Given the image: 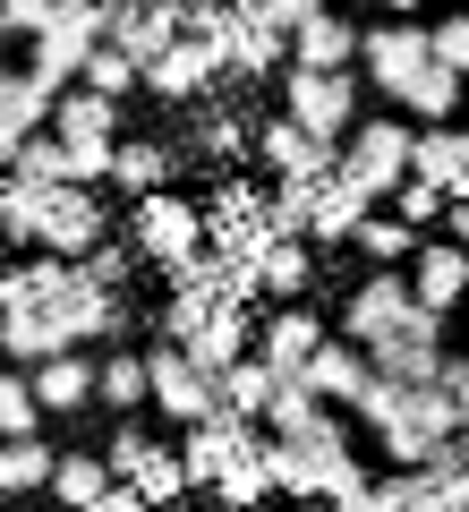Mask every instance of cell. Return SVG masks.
<instances>
[{"mask_svg":"<svg viewBox=\"0 0 469 512\" xmlns=\"http://www.w3.org/2000/svg\"><path fill=\"white\" fill-rule=\"evenodd\" d=\"M410 299L435 308V316H452L469 299V248L461 239H418L410 248Z\"/></svg>","mask_w":469,"mask_h":512,"instance_id":"cell-13","label":"cell"},{"mask_svg":"<svg viewBox=\"0 0 469 512\" xmlns=\"http://www.w3.org/2000/svg\"><path fill=\"white\" fill-rule=\"evenodd\" d=\"M214 393H222V384L205 376V367L188 359L180 342H163V350H145V402L163 410L171 427H188V419H205V410H214Z\"/></svg>","mask_w":469,"mask_h":512,"instance_id":"cell-9","label":"cell"},{"mask_svg":"<svg viewBox=\"0 0 469 512\" xmlns=\"http://www.w3.org/2000/svg\"><path fill=\"white\" fill-rule=\"evenodd\" d=\"M384 9H427V0H384Z\"/></svg>","mask_w":469,"mask_h":512,"instance_id":"cell-48","label":"cell"},{"mask_svg":"<svg viewBox=\"0 0 469 512\" xmlns=\"http://www.w3.org/2000/svg\"><path fill=\"white\" fill-rule=\"evenodd\" d=\"M214 60H205V52H188V43L180 35H171L163 43V52H154V60H145V69H137V86H154V94H163V103H205V86H214Z\"/></svg>","mask_w":469,"mask_h":512,"instance_id":"cell-21","label":"cell"},{"mask_svg":"<svg viewBox=\"0 0 469 512\" xmlns=\"http://www.w3.org/2000/svg\"><path fill=\"white\" fill-rule=\"evenodd\" d=\"M171 171H180V154L163 137H111V188L145 197V188H171Z\"/></svg>","mask_w":469,"mask_h":512,"instance_id":"cell-26","label":"cell"},{"mask_svg":"<svg viewBox=\"0 0 469 512\" xmlns=\"http://www.w3.org/2000/svg\"><path fill=\"white\" fill-rule=\"evenodd\" d=\"M435 376H444V393H452V410H469V359H444V367H435Z\"/></svg>","mask_w":469,"mask_h":512,"instance_id":"cell-44","label":"cell"},{"mask_svg":"<svg viewBox=\"0 0 469 512\" xmlns=\"http://www.w3.org/2000/svg\"><path fill=\"white\" fill-rule=\"evenodd\" d=\"M18 137H26V128L9 120V111H0V180H9V163H18Z\"/></svg>","mask_w":469,"mask_h":512,"instance_id":"cell-46","label":"cell"},{"mask_svg":"<svg viewBox=\"0 0 469 512\" xmlns=\"http://www.w3.org/2000/svg\"><path fill=\"white\" fill-rule=\"evenodd\" d=\"M444 197H469V128H461V146H452V180H444Z\"/></svg>","mask_w":469,"mask_h":512,"instance_id":"cell-45","label":"cell"},{"mask_svg":"<svg viewBox=\"0 0 469 512\" xmlns=\"http://www.w3.org/2000/svg\"><path fill=\"white\" fill-rule=\"evenodd\" d=\"M376 376H435L444 367V316L435 308H410L401 325H384L376 342H359Z\"/></svg>","mask_w":469,"mask_h":512,"instance_id":"cell-12","label":"cell"},{"mask_svg":"<svg viewBox=\"0 0 469 512\" xmlns=\"http://www.w3.org/2000/svg\"><path fill=\"white\" fill-rule=\"evenodd\" d=\"M180 350H188V359H197L205 376L222 384V367H231L239 350H248V299H231V308H214L197 333H180Z\"/></svg>","mask_w":469,"mask_h":512,"instance_id":"cell-25","label":"cell"},{"mask_svg":"<svg viewBox=\"0 0 469 512\" xmlns=\"http://www.w3.org/2000/svg\"><path fill=\"white\" fill-rule=\"evenodd\" d=\"M128 248L145 256V265H180V256H197L205 248V205H188V197H171V188H145L137 197V214H128Z\"/></svg>","mask_w":469,"mask_h":512,"instance_id":"cell-8","label":"cell"},{"mask_svg":"<svg viewBox=\"0 0 469 512\" xmlns=\"http://www.w3.org/2000/svg\"><path fill=\"white\" fill-rule=\"evenodd\" d=\"M111 231L86 180H0V239H35L52 256H86Z\"/></svg>","mask_w":469,"mask_h":512,"instance_id":"cell-4","label":"cell"},{"mask_svg":"<svg viewBox=\"0 0 469 512\" xmlns=\"http://www.w3.org/2000/svg\"><path fill=\"white\" fill-rule=\"evenodd\" d=\"M0 43H9V18H0Z\"/></svg>","mask_w":469,"mask_h":512,"instance_id":"cell-49","label":"cell"},{"mask_svg":"<svg viewBox=\"0 0 469 512\" xmlns=\"http://www.w3.org/2000/svg\"><path fill=\"white\" fill-rule=\"evenodd\" d=\"M43 427V402H35V384H26L18 359H0V436H35Z\"/></svg>","mask_w":469,"mask_h":512,"instance_id":"cell-35","label":"cell"},{"mask_svg":"<svg viewBox=\"0 0 469 512\" xmlns=\"http://www.w3.org/2000/svg\"><path fill=\"white\" fill-rule=\"evenodd\" d=\"M401 111H418V120H452V103H461V69H444V60H427V69L410 77V86L393 94Z\"/></svg>","mask_w":469,"mask_h":512,"instance_id":"cell-30","label":"cell"},{"mask_svg":"<svg viewBox=\"0 0 469 512\" xmlns=\"http://www.w3.org/2000/svg\"><path fill=\"white\" fill-rule=\"evenodd\" d=\"M282 120H299L307 137L342 146L350 120H359V77L350 69H299V60H290L282 69Z\"/></svg>","mask_w":469,"mask_h":512,"instance_id":"cell-5","label":"cell"},{"mask_svg":"<svg viewBox=\"0 0 469 512\" xmlns=\"http://www.w3.org/2000/svg\"><path fill=\"white\" fill-rule=\"evenodd\" d=\"M77 86H94V94H111V103H120V94L137 86V60H128V52H111V43H94V52L77 60Z\"/></svg>","mask_w":469,"mask_h":512,"instance_id":"cell-38","label":"cell"},{"mask_svg":"<svg viewBox=\"0 0 469 512\" xmlns=\"http://www.w3.org/2000/svg\"><path fill=\"white\" fill-rule=\"evenodd\" d=\"M52 94H60V86H43L35 69H0V111H9L18 128H43V120H52Z\"/></svg>","mask_w":469,"mask_h":512,"instance_id":"cell-34","label":"cell"},{"mask_svg":"<svg viewBox=\"0 0 469 512\" xmlns=\"http://www.w3.org/2000/svg\"><path fill=\"white\" fill-rule=\"evenodd\" d=\"M359 60H367V77H376L384 94H401L418 69H427V26H410V18H393V26H376V35H359Z\"/></svg>","mask_w":469,"mask_h":512,"instance_id":"cell-16","label":"cell"},{"mask_svg":"<svg viewBox=\"0 0 469 512\" xmlns=\"http://www.w3.org/2000/svg\"><path fill=\"white\" fill-rule=\"evenodd\" d=\"M410 308H418V299H410V274H401V265H376V274L350 291L342 333H350V342H376V333H384V325H401Z\"/></svg>","mask_w":469,"mask_h":512,"instance_id":"cell-14","label":"cell"},{"mask_svg":"<svg viewBox=\"0 0 469 512\" xmlns=\"http://www.w3.org/2000/svg\"><path fill=\"white\" fill-rule=\"evenodd\" d=\"M171 9H180V0H103V43L145 69V60L171 43Z\"/></svg>","mask_w":469,"mask_h":512,"instance_id":"cell-15","label":"cell"},{"mask_svg":"<svg viewBox=\"0 0 469 512\" xmlns=\"http://www.w3.org/2000/svg\"><path fill=\"white\" fill-rule=\"evenodd\" d=\"M52 137H69V146H111L120 137V103L94 86H60L52 94Z\"/></svg>","mask_w":469,"mask_h":512,"instance_id":"cell-20","label":"cell"},{"mask_svg":"<svg viewBox=\"0 0 469 512\" xmlns=\"http://www.w3.org/2000/svg\"><path fill=\"white\" fill-rule=\"evenodd\" d=\"M393 214H401V222H444V188H435V180H418V171H410V180L393 188Z\"/></svg>","mask_w":469,"mask_h":512,"instance_id":"cell-41","label":"cell"},{"mask_svg":"<svg viewBox=\"0 0 469 512\" xmlns=\"http://www.w3.org/2000/svg\"><path fill=\"white\" fill-rule=\"evenodd\" d=\"M290 60H299V69H350V60H359V26L333 18V9H316V18L290 26Z\"/></svg>","mask_w":469,"mask_h":512,"instance_id":"cell-23","label":"cell"},{"mask_svg":"<svg viewBox=\"0 0 469 512\" xmlns=\"http://www.w3.org/2000/svg\"><path fill=\"white\" fill-rule=\"evenodd\" d=\"M43 478H52V453H43V436H0V487H9V495H35Z\"/></svg>","mask_w":469,"mask_h":512,"instance_id":"cell-33","label":"cell"},{"mask_svg":"<svg viewBox=\"0 0 469 512\" xmlns=\"http://www.w3.org/2000/svg\"><path fill=\"white\" fill-rule=\"evenodd\" d=\"M350 410L384 436L393 461H435L452 444V419H461L452 393H444V376H376V367H367V384H359Z\"/></svg>","mask_w":469,"mask_h":512,"instance_id":"cell-3","label":"cell"},{"mask_svg":"<svg viewBox=\"0 0 469 512\" xmlns=\"http://www.w3.org/2000/svg\"><path fill=\"white\" fill-rule=\"evenodd\" d=\"M299 376L325 393V402H359V384H367V350L350 342V333H325V342L299 359Z\"/></svg>","mask_w":469,"mask_h":512,"instance_id":"cell-22","label":"cell"},{"mask_svg":"<svg viewBox=\"0 0 469 512\" xmlns=\"http://www.w3.org/2000/svg\"><path fill=\"white\" fill-rule=\"evenodd\" d=\"M350 239H359V248L376 256V265H410V248H418V222H401V214H376V205H367Z\"/></svg>","mask_w":469,"mask_h":512,"instance_id":"cell-32","label":"cell"},{"mask_svg":"<svg viewBox=\"0 0 469 512\" xmlns=\"http://www.w3.org/2000/svg\"><path fill=\"white\" fill-rule=\"evenodd\" d=\"M0 504H9V487H0Z\"/></svg>","mask_w":469,"mask_h":512,"instance_id":"cell-50","label":"cell"},{"mask_svg":"<svg viewBox=\"0 0 469 512\" xmlns=\"http://www.w3.org/2000/svg\"><path fill=\"white\" fill-rule=\"evenodd\" d=\"M128 265H137V248H120V239H111V231L94 239L86 256H77V274H86L94 291H120V282H128Z\"/></svg>","mask_w":469,"mask_h":512,"instance_id":"cell-39","label":"cell"},{"mask_svg":"<svg viewBox=\"0 0 469 512\" xmlns=\"http://www.w3.org/2000/svg\"><path fill=\"white\" fill-rule=\"evenodd\" d=\"M367 205H376V197H359V188H350L342 171L325 163V171H316V214H307V239H316V248H342V239L359 231Z\"/></svg>","mask_w":469,"mask_h":512,"instance_id":"cell-24","label":"cell"},{"mask_svg":"<svg viewBox=\"0 0 469 512\" xmlns=\"http://www.w3.org/2000/svg\"><path fill=\"white\" fill-rule=\"evenodd\" d=\"M444 214H452V239L469 248V197H444Z\"/></svg>","mask_w":469,"mask_h":512,"instance_id":"cell-47","label":"cell"},{"mask_svg":"<svg viewBox=\"0 0 469 512\" xmlns=\"http://www.w3.org/2000/svg\"><path fill=\"white\" fill-rule=\"evenodd\" d=\"M26 384H35V402H43V410H86V402H94V359L52 350V359L26 367Z\"/></svg>","mask_w":469,"mask_h":512,"instance_id":"cell-27","label":"cell"},{"mask_svg":"<svg viewBox=\"0 0 469 512\" xmlns=\"http://www.w3.org/2000/svg\"><path fill=\"white\" fill-rule=\"evenodd\" d=\"M214 504H231V512H248V504H265L273 495V461H265V436H256V419L239 427V444H231V461L214 470Z\"/></svg>","mask_w":469,"mask_h":512,"instance_id":"cell-17","label":"cell"},{"mask_svg":"<svg viewBox=\"0 0 469 512\" xmlns=\"http://www.w3.org/2000/svg\"><path fill=\"white\" fill-rule=\"evenodd\" d=\"M265 461H273V495H307V504L367 512V470H359V453H350V427L333 419V402L316 410L307 427L265 436Z\"/></svg>","mask_w":469,"mask_h":512,"instance_id":"cell-2","label":"cell"},{"mask_svg":"<svg viewBox=\"0 0 469 512\" xmlns=\"http://www.w3.org/2000/svg\"><path fill=\"white\" fill-rule=\"evenodd\" d=\"M333 171H342L359 197H393L401 180H410V128L401 120H350V137H342V154H333Z\"/></svg>","mask_w":469,"mask_h":512,"instance_id":"cell-6","label":"cell"},{"mask_svg":"<svg viewBox=\"0 0 469 512\" xmlns=\"http://www.w3.org/2000/svg\"><path fill=\"white\" fill-rule=\"evenodd\" d=\"M43 487L69 512H145V495L128 487V478H111L103 453H52V478H43Z\"/></svg>","mask_w":469,"mask_h":512,"instance_id":"cell-11","label":"cell"},{"mask_svg":"<svg viewBox=\"0 0 469 512\" xmlns=\"http://www.w3.org/2000/svg\"><path fill=\"white\" fill-rule=\"evenodd\" d=\"M103 43V0H43V26H35V60L26 69L43 86H77V60Z\"/></svg>","mask_w":469,"mask_h":512,"instance_id":"cell-7","label":"cell"},{"mask_svg":"<svg viewBox=\"0 0 469 512\" xmlns=\"http://www.w3.org/2000/svg\"><path fill=\"white\" fill-rule=\"evenodd\" d=\"M307 282H316V256H307V239L273 231V239H265V256H256V291H273V299H299Z\"/></svg>","mask_w":469,"mask_h":512,"instance_id":"cell-29","label":"cell"},{"mask_svg":"<svg viewBox=\"0 0 469 512\" xmlns=\"http://www.w3.org/2000/svg\"><path fill=\"white\" fill-rule=\"evenodd\" d=\"M0 265H9V256H0Z\"/></svg>","mask_w":469,"mask_h":512,"instance_id":"cell-51","label":"cell"},{"mask_svg":"<svg viewBox=\"0 0 469 512\" xmlns=\"http://www.w3.org/2000/svg\"><path fill=\"white\" fill-rule=\"evenodd\" d=\"M94 402H111V410H137L145 402V350H111V359H94Z\"/></svg>","mask_w":469,"mask_h":512,"instance_id":"cell-31","label":"cell"},{"mask_svg":"<svg viewBox=\"0 0 469 512\" xmlns=\"http://www.w3.org/2000/svg\"><path fill=\"white\" fill-rule=\"evenodd\" d=\"M248 146L265 154V171H273V180H316V171L333 163V146H325V137H307L299 120H265V128L248 137Z\"/></svg>","mask_w":469,"mask_h":512,"instance_id":"cell-18","label":"cell"},{"mask_svg":"<svg viewBox=\"0 0 469 512\" xmlns=\"http://www.w3.org/2000/svg\"><path fill=\"white\" fill-rule=\"evenodd\" d=\"M231 9H239V18H265V26H282V35H290V26L316 18L325 0H231Z\"/></svg>","mask_w":469,"mask_h":512,"instance_id":"cell-43","label":"cell"},{"mask_svg":"<svg viewBox=\"0 0 469 512\" xmlns=\"http://www.w3.org/2000/svg\"><path fill=\"white\" fill-rule=\"evenodd\" d=\"M427 52L444 60V69L469 77V18H435V26H427Z\"/></svg>","mask_w":469,"mask_h":512,"instance_id":"cell-42","label":"cell"},{"mask_svg":"<svg viewBox=\"0 0 469 512\" xmlns=\"http://www.w3.org/2000/svg\"><path fill=\"white\" fill-rule=\"evenodd\" d=\"M282 60H290V35H282V26L239 18V9H231V60H222V69H231V77H282Z\"/></svg>","mask_w":469,"mask_h":512,"instance_id":"cell-28","label":"cell"},{"mask_svg":"<svg viewBox=\"0 0 469 512\" xmlns=\"http://www.w3.org/2000/svg\"><path fill=\"white\" fill-rule=\"evenodd\" d=\"M316 342H325V316L299 308V299H282V308H273V325L256 333V359H265L273 376H299V359H307Z\"/></svg>","mask_w":469,"mask_h":512,"instance_id":"cell-19","label":"cell"},{"mask_svg":"<svg viewBox=\"0 0 469 512\" xmlns=\"http://www.w3.org/2000/svg\"><path fill=\"white\" fill-rule=\"evenodd\" d=\"M273 231H290V239H307V214H316V180H282L273 188Z\"/></svg>","mask_w":469,"mask_h":512,"instance_id":"cell-40","label":"cell"},{"mask_svg":"<svg viewBox=\"0 0 469 512\" xmlns=\"http://www.w3.org/2000/svg\"><path fill=\"white\" fill-rule=\"evenodd\" d=\"M128 308L120 291H94L77 274V256H52L43 248L35 265H0V359H52V350H86L103 333H120Z\"/></svg>","mask_w":469,"mask_h":512,"instance_id":"cell-1","label":"cell"},{"mask_svg":"<svg viewBox=\"0 0 469 512\" xmlns=\"http://www.w3.org/2000/svg\"><path fill=\"white\" fill-rule=\"evenodd\" d=\"M248 137H256V128L239 120V111H205L197 137H188V154H205V163H231V154H248Z\"/></svg>","mask_w":469,"mask_h":512,"instance_id":"cell-37","label":"cell"},{"mask_svg":"<svg viewBox=\"0 0 469 512\" xmlns=\"http://www.w3.org/2000/svg\"><path fill=\"white\" fill-rule=\"evenodd\" d=\"M128 487H137L145 504H180V495H188V478H180V444H154V453L128 470Z\"/></svg>","mask_w":469,"mask_h":512,"instance_id":"cell-36","label":"cell"},{"mask_svg":"<svg viewBox=\"0 0 469 512\" xmlns=\"http://www.w3.org/2000/svg\"><path fill=\"white\" fill-rule=\"evenodd\" d=\"M265 239H273V205L256 197V188L231 180L214 205H205V248H214V256H231V265H248V274H256Z\"/></svg>","mask_w":469,"mask_h":512,"instance_id":"cell-10","label":"cell"}]
</instances>
